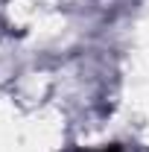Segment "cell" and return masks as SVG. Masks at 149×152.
Returning a JSON list of instances; mask_svg holds the SVG:
<instances>
[{
	"label": "cell",
	"mask_w": 149,
	"mask_h": 152,
	"mask_svg": "<svg viewBox=\"0 0 149 152\" xmlns=\"http://www.w3.org/2000/svg\"><path fill=\"white\" fill-rule=\"evenodd\" d=\"M96 152H120L117 146H108V149H96Z\"/></svg>",
	"instance_id": "obj_1"
}]
</instances>
